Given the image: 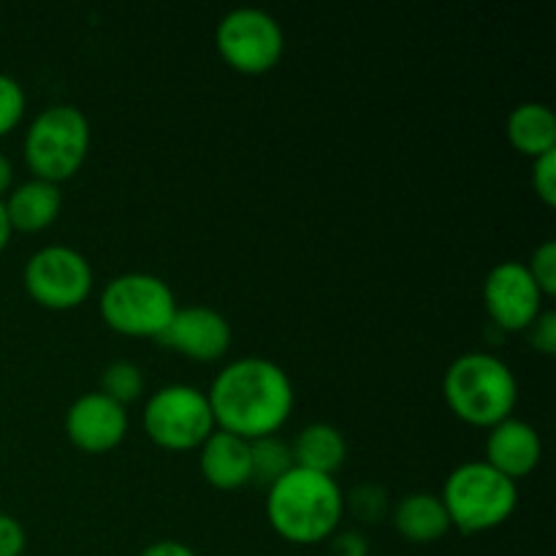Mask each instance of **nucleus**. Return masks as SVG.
<instances>
[{
  "mask_svg": "<svg viewBox=\"0 0 556 556\" xmlns=\"http://www.w3.org/2000/svg\"><path fill=\"white\" fill-rule=\"evenodd\" d=\"M215 424L244 440L277 434L293 410V383L286 369L264 356H242L212 380Z\"/></svg>",
  "mask_w": 556,
  "mask_h": 556,
  "instance_id": "obj_1",
  "label": "nucleus"
},
{
  "mask_svg": "<svg viewBox=\"0 0 556 556\" xmlns=\"http://www.w3.org/2000/svg\"><path fill=\"white\" fill-rule=\"evenodd\" d=\"M345 494L334 476L293 465L266 492V516L282 538L318 543L340 527Z\"/></svg>",
  "mask_w": 556,
  "mask_h": 556,
  "instance_id": "obj_2",
  "label": "nucleus"
},
{
  "mask_svg": "<svg viewBox=\"0 0 556 556\" xmlns=\"http://www.w3.org/2000/svg\"><path fill=\"white\" fill-rule=\"evenodd\" d=\"M443 394L451 410L476 427H494L514 413L519 383L508 364L489 351H467L448 364Z\"/></svg>",
  "mask_w": 556,
  "mask_h": 556,
  "instance_id": "obj_3",
  "label": "nucleus"
},
{
  "mask_svg": "<svg viewBox=\"0 0 556 556\" xmlns=\"http://www.w3.org/2000/svg\"><path fill=\"white\" fill-rule=\"evenodd\" d=\"M440 500L448 510L451 525L462 532H481L514 514L519 489L514 478L494 470L486 459H470L451 470Z\"/></svg>",
  "mask_w": 556,
  "mask_h": 556,
  "instance_id": "obj_4",
  "label": "nucleus"
},
{
  "mask_svg": "<svg viewBox=\"0 0 556 556\" xmlns=\"http://www.w3.org/2000/svg\"><path fill=\"white\" fill-rule=\"evenodd\" d=\"M90 150V123L71 103H52L33 117L25 134V157L33 174L49 182L68 179Z\"/></svg>",
  "mask_w": 556,
  "mask_h": 556,
  "instance_id": "obj_5",
  "label": "nucleus"
},
{
  "mask_svg": "<svg viewBox=\"0 0 556 556\" xmlns=\"http://www.w3.org/2000/svg\"><path fill=\"white\" fill-rule=\"evenodd\" d=\"M177 309V299L163 277L150 271H125L112 277L101 293V315L114 331L157 337Z\"/></svg>",
  "mask_w": 556,
  "mask_h": 556,
  "instance_id": "obj_6",
  "label": "nucleus"
},
{
  "mask_svg": "<svg viewBox=\"0 0 556 556\" xmlns=\"http://www.w3.org/2000/svg\"><path fill=\"white\" fill-rule=\"evenodd\" d=\"M144 429L163 448H193L215 429L210 396L188 383H168L152 391L144 405Z\"/></svg>",
  "mask_w": 556,
  "mask_h": 556,
  "instance_id": "obj_7",
  "label": "nucleus"
},
{
  "mask_svg": "<svg viewBox=\"0 0 556 556\" xmlns=\"http://www.w3.org/2000/svg\"><path fill=\"white\" fill-rule=\"evenodd\" d=\"M215 38L223 60L242 74H264L277 65L286 49V33L280 22L269 11L255 5L226 11L217 22Z\"/></svg>",
  "mask_w": 556,
  "mask_h": 556,
  "instance_id": "obj_8",
  "label": "nucleus"
},
{
  "mask_svg": "<svg viewBox=\"0 0 556 556\" xmlns=\"http://www.w3.org/2000/svg\"><path fill=\"white\" fill-rule=\"evenodd\" d=\"M25 288L43 307H76L92 288V266L71 244H47L27 258Z\"/></svg>",
  "mask_w": 556,
  "mask_h": 556,
  "instance_id": "obj_9",
  "label": "nucleus"
},
{
  "mask_svg": "<svg viewBox=\"0 0 556 556\" xmlns=\"http://www.w3.org/2000/svg\"><path fill=\"white\" fill-rule=\"evenodd\" d=\"M483 302L503 329H527L538 318L543 291L521 261H500L483 280Z\"/></svg>",
  "mask_w": 556,
  "mask_h": 556,
  "instance_id": "obj_10",
  "label": "nucleus"
},
{
  "mask_svg": "<svg viewBox=\"0 0 556 556\" xmlns=\"http://www.w3.org/2000/svg\"><path fill=\"white\" fill-rule=\"evenodd\" d=\"M155 340L190 358L212 362V358H220L231 345V324L215 307L188 304V307L174 309L172 320Z\"/></svg>",
  "mask_w": 556,
  "mask_h": 556,
  "instance_id": "obj_11",
  "label": "nucleus"
},
{
  "mask_svg": "<svg viewBox=\"0 0 556 556\" xmlns=\"http://www.w3.org/2000/svg\"><path fill=\"white\" fill-rule=\"evenodd\" d=\"M65 432L79 448L109 451L128 432V413L103 391H87L65 410Z\"/></svg>",
  "mask_w": 556,
  "mask_h": 556,
  "instance_id": "obj_12",
  "label": "nucleus"
},
{
  "mask_svg": "<svg viewBox=\"0 0 556 556\" xmlns=\"http://www.w3.org/2000/svg\"><path fill=\"white\" fill-rule=\"evenodd\" d=\"M541 434L532 424L508 416L489 427L486 462L508 478H521L532 472L541 462Z\"/></svg>",
  "mask_w": 556,
  "mask_h": 556,
  "instance_id": "obj_13",
  "label": "nucleus"
},
{
  "mask_svg": "<svg viewBox=\"0 0 556 556\" xmlns=\"http://www.w3.org/2000/svg\"><path fill=\"white\" fill-rule=\"evenodd\" d=\"M201 472L217 489H239L253 478L250 440L226 429H212L201 443Z\"/></svg>",
  "mask_w": 556,
  "mask_h": 556,
  "instance_id": "obj_14",
  "label": "nucleus"
},
{
  "mask_svg": "<svg viewBox=\"0 0 556 556\" xmlns=\"http://www.w3.org/2000/svg\"><path fill=\"white\" fill-rule=\"evenodd\" d=\"M60 201L63 199H60L58 182L33 177L16 185L9 193V199H3V204L11 228H20V231H41L43 226H49L58 217Z\"/></svg>",
  "mask_w": 556,
  "mask_h": 556,
  "instance_id": "obj_15",
  "label": "nucleus"
},
{
  "mask_svg": "<svg viewBox=\"0 0 556 556\" xmlns=\"http://www.w3.org/2000/svg\"><path fill=\"white\" fill-rule=\"evenodd\" d=\"M394 527L407 541L432 543L448 532L451 519L440 494L413 492L396 503Z\"/></svg>",
  "mask_w": 556,
  "mask_h": 556,
  "instance_id": "obj_16",
  "label": "nucleus"
},
{
  "mask_svg": "<svg viewBox=\"0 0 556 556\" xmlns=\"http://www.w3.org/2000/svg\"><path fill=\"white\" fill-rule=\"evenodd\" d=\"M293 465L307 467V470L329 472L334 476L337 467L345 462L348 443L345 434L326 421H313L293 438Z\"/></svg>",
  "mask_w": 556,
  "mask_h": 556,
  "instance_id": "obj_17",
  "label": "nucleus"
},
{
  "mask_svg": "<svg viewBox=\"0 0 556 556\" xmlns=\"http://www.w3.org/2000/svg\"><path fill=\"white\" fill-rule=\"evenodd\" d=\"M505 130L514 147L532 157L556 150V117L552 106L541 101H525L510 109Z\"/></svg>",
  "mask_w": 556,
  "mask_h": 556,
  "instance_id": "obj_18",
  "label": "nucleus"
},
{
  "mask_svg": "<svg viewBox=\"0 0 556 556\" xmlns=\"http://www.w3.org/2000/svg\"><path fill=\"white\" fill-rule=\"evenodd\" d=\"M250 465H253V478L261 483H275L282 472L293 467L291 443H286L277 434H264V438L250 440Z\"/></svg>",
  "mask_w": 556,
  "mask_h": 556,
  "instance_id": "obj_19",
  "label": "nucleus"
},
{
  "mask_svg": "<svg viewBox=\"0 0 556 556\" xmlns=\"http://www.w3.org/2000/svg\"><path fill=\"white\" fill-rule=\"evenodd\" d=\"M106 396H112L114 402L125 405V402H134L136 396L144 391V372L136 362L130 358H114L112 364H106V369L101 372V389Z\"/></svg>",
  "mask_w": 556,
  "mask_h": 556,
  "instance_id": "obj_20",
  "label": "nucleus"
},
{
  "mask_svg": "<svg viewBox=\"0 0 556 556\" xmlns=\"http://www.w3.org/2000/svg\"><path fill=\"white\" fill-rule=\"evenodd\" d=\"M25 112V90L14 76L0 71V136L9 134Z\"/></svg>",
  "mask_w": 556,
  "mask_h": 556,
  "instance_id": "obj_21",
  "label": "nucleus"
},
{
  "mask_svg": "<svg viewBox=\"0 0 556 556\" xmlns=\"http://www.w3.org/2000/svg\"><path fill=\"white\" fill-rule=\"evenodd\" d=\"M530 275L535 277L538 288L543 293H556V242L554 239H543L535 250H532V258L527 264Z\"/></svg>",
  "mask_w": 556,
  "mask_h": 556,
  "instance_id": "obj_22",
  "label": "nucleus"
},
{
  "mask_svg": "<svg viewBox=\"0 0 556 556\" xmlns=\"http://www.w3.org/2000/svg\"><path fill=\"white\" fill-rule=\"evenodd\" d=\"M386 492L375 483H364L356 486L351 494V505L356 510V516H362L364 521H378L386 514Z\"/></svg>",
  "mask_w": 556,
  "mask_h": 556,
  "instance_id": "obj_23",
  "label": "nucleus"
},
{
  "mask_svg": "<svg viewBox=\"0 0 556 556\" xmlns=\"http://www.w3.org/2000/svg\"><path fill=\"white\" fill-rule=\"evenodd\" d=\"M532 185H535L538 195H541L546 204H554L556 201V150H548L535 157V166H532Z\"/></svg>",
  "mask_w": 556,
  "mask_h": 556,
  "instance_id": "obj_24",
  "label": "nucleus"
},
{
  "mask_svg": "<svg viewBox=\"0 0 556 556\" xmlns=\"http://www.w3.org/2000/svg\"><path fill=\"white\" fill-rule=\"evenodd\" d=\"M530 331V342L543 353L556 351V313L554 309H541L538 318L527 326Z\"/></svg>",
  "mask_w": 556,
  "mask_h": 556,
  "instance_id": "obj_25",
  "label": "nucleus"
},
{
  "mask_svg": "<svg viewBox=\"0 0 556 556\" xmlns=\"http://www.w3.org/2000/svg\"><path fill=\"white\" fill-rule=\"evenodd\" d=\"M25 543V527L14 516L0 514V556H22Z\"/></svg>",
  "mask_w": 556,
  "mask_h": 556,
  "instance_id": "obj_26",
  "label": "nucleus"
},
{
  "mask_svg": "<svg viewBox=\"0 0 556 556\" xmlns=\"http://www.w3.org/2000/svg\"><path fill=\"white\" fill-rule=\"evenodd\" d=\"M367 538H364L362 532L348 530L334 538V556H367Z\"/></svg>",
  "mask_w": 556,
  "mask_h": 556,
  "instance_id": "obj_27",
  "label": "nucleus"
},
{
  "mask_svg": "<svg viewBox=\"0 0 556 556\" xmlns=\"http://www.w3.org/2000/svg\"><path fill=\"white\" fill-rule=\"evenodd\" d=\"M139 556H195V552L182 541H155Z\"/></svg>",
  "mask_w": 556,
  "mask_h": 556,
  "instance_id": "obj_28",
  "label": "nucleus"
},
{
  "mask_svg": "<svg viewBox=\"0 0 556 556\" xmlns=\"http://www.w3.org/2000/svg\"><path fill=\"white\" fill-rule=\"evenodd\" d=\"M11 179H14V166H11L9 155L0 152V199H3L5 190L11 188Z\"/></svg>",
  "mask_w": 556,
  "mask_h": 556,
  "instance_id": "obj_29",
  "label": "nucleus"
},
{
  "mask_svg": "<svg viewBox=\"0 0 556 556\" xmlns=\"http://www.w3.org/2000/svg\"><path fill=\"white\" fill-rule=\"evenodd\" d=\"M9 237H11V223H9V215H5L3 199H0V250L9 244Z\"/></svg>",
  "mask_w": 556,
  "mask_h": 556,
  "instance_id": "obj_30",
  "label": "nucleus"
}]
</instances>
